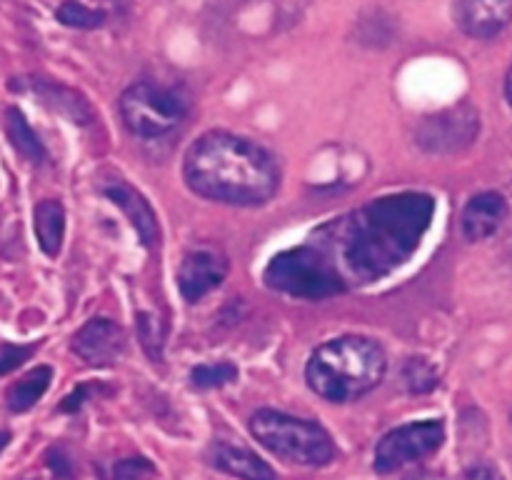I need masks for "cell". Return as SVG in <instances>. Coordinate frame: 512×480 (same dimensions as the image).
Wrapping results in <instances>:
<instances>
[{
  "label": "cell",
  "instance_id": "1",
  "mask_svg": "<svg viewBox=\"0 0 512 480\" xmlns=\"http://www.w3.org/2000/svg\"><path fill=\"white\" fill-rule=\"evenodd\" d=\"M435 200L428 193H398L370 200L338 225L340 258L360 283L395 273L430 230Z\"/></svg>",
  "mask_w": 512,
  "mask_h": 480
},
{
  "label": "cell",
  "instance_id": "2",
  "mask_svg": "<svg viewBox=\"0 0 512 480\" xmlns=\"http://www.w3.org/2000/svg\"><path fill=\"white\" fill-rule=\"evenodd\" d=\"M183 178L200 198L253 208L275 198L280 165L255 140L228 130H210L185 153Z\"/></svg>",
  "mask_w": 512,
  "mask_h": 480
},
{
  "label": "cell",
  "instance_id": "3",
  "mask_svg": "<svg viewBox=\"0 0 512 480\" xmlns=\"http://www.w3.org/2000/svg\"><path fill=\"white\" fill-rule=\"evenodd\" d=\"M388 370L380 343L365 335H340L310 355L305 380L320 398L330 403H350L378 388Z\"/></svg>",
  "mask_w": 512,
  "mask_h": 480
},
{
  "label": "cell",
  "instance_id": "4",
  "mask_svg": "<svg viewBox=\"0 0 512 480\" xmlns=\"http://www.w3.org/2000/svg\"><path fill=\"white\" fill-rule=\"evenodd\" d=\"M250 433L263 448L295 465H328L335 458V445L328 430L313 420L295 418L280 410L263 408L250 418Z\"/></svg>",
  "mask_w": 512,
  "mask_h": 480
},
{
  "label": "cell",
  "instance_id": "5",
  "mask_svg": "<svg viewBox=\"0 0 512 480\" xmlns=\"http://www.w3.org/2000/svg\"><path fill=\"white\" fill-rule=\"evenodd\" d=\"M263 278L278 293L305 300H325L348 290L335 265L320 250L308 248V245L275 255L265 268Z\"/></svg>",
  "mask_w": 512,
  "mask_h": 480
},
{
  "label": "cell",
  "instance_id": "6",
  "mask_svg": "<svg viewBox=\"0 0 512 480\" xmlns=\"http://www.w3.org/2000/svg\"><path fill=\"white\" fill-rule=\"evenodd\" d=\"M123 125L143 140L163 138L180 128L188 115V103L175 90L155 83H133L118 100Z\"/></svg>",
  "mask_w": 512,
  "mask_h": 480
},
{
  "label": "cell",
  "instance_id": "7",
  "mask_svg": "<svg viewBox=\"0 0 512 480\" xmlns=\"http://www.w3.org/2000/svg\"><path fill=\"white\" fill-rule=\"evenodd\" d=\"M480 113L475 105L458 103L453 108L425 115L415 128V143L430 155H455L478 140Z\"/></svg>",
  "mask_w": 512,
  "mask_h": 480
},
{
  "label": "cell",
  "instance_id": "8",
  "mask_svg": "<svg viewBox=\"0 0 512 480\" xmlns=\"http://www.w3.org/2000/svg\"><path fill=\"white\" fill-rule=\"evenodd\" d=\"M445 443V425L440 420H423V423H408L390 430L375 448V470L378 473H393L403 465L423 460L433 455Z\"/></svg>",
  "mask_w": 512,
  "mask_h": 480
},
{
  "label": "cell",
  "instance_id": "9",
  "mask_svg": "<svg viewBox=\"0 0 512 480\" xmlns=\"http://www.w3.org/2000/svg\"><path fill=\"white\" fill-rule=\"evenodd\" d=\"M128 345L123 325L108 318H93L73 335V353L90 368H110L118 363Z\"/></svg>",
  "mask_w": 512,
  "mask_h": 480
},
{
  "label": "cell",
  "instance_id": "10",
  "mask_svg": "<svg viewBox=\"0 0 512 480\" xmlns=\"http://www.w3.org/2000/svg\"><path fill=\"white\" fill-rule=\"evenodd\" d=\"M228 258L218 248L200 245V248L188 250L180 260L178 268V288L188 303H198L200 298L218 288L228 275Z\"/></svg>",
  "mask_w": 512,
  "mask_h": 480
},
{
  "label": "cell",
  "instance_id": "11",
  "mask_svg": "<svg viewBox=\"0 0 512 480\" xmlns=\"http://www.w3.org/2000/svg\"><path fill=\"white\" fill-rule=\"evenodd\" d=\"M453 18L470 38H495L512 23V0H455Z\"/></svg>",
  "mask_w": 512,
  "mask_h": 480
},
{
  "label": "cell",
  "instance_id": "12",
  "mask_svg": "<svg viewBox=\"0 0 512 480\" xmlns=\"http://www.w3.org/2000/svg\"><path fill=\"white\" fill-rule=\"evenodd\" d=\"M103 195L110 200L113 205H118L120 210L125 213V218L130 220V225L138 233L140 243L145 245L148 250H153L160 240V225H158V215H155L153 205L145 200L143 193L128 185L125 180H113L110 185H105Z\"/></svg>",
  "mask_w": 512,
  "mask_h": 480
},
{
  "label": "cell",
  "instance_id": "13",
  "mask_svg": "<svg viewBox=\"0 0 512 480\" xmlns=\"http://www.w3.org/2000/svg\"><path fill=\"white\" fill-rule=\"evenodd\" d=\"M508 215V203L500 193H480L470 198L463 210V235L470 243L490 238L503 225Z\"/></svg>",
  "mask_w": 512,
  "mask_h": 480
},
{
  "label": "cell",
  "instance_id": "14",
  "mask_svg": "<svg viewBox=\"0 0 512 480\" xmlns=\"http://www.w3.org/2000/svg\"><path fill=\"white\" fill-rule=\"evenodd\" d=\"M210 465H215L223 473L235 475L240 480H275V470L265 463L263 458H258L255 453H250L248 448H240V445L230 443H215L210 445Z\"/></svg>",
  "mask_w": 512,
  "mask_h": 480
},
{
  "label": "cell",
  "instance_id": "15",
  "mask_svg": "<svg viewBox=\"0 0 512 480\" xmlns=\"http://www.w3.org/2000/svg\"><path fill=\"white\" fill-rule=\"evenodd\" d=\"M33 228L38 238L40 250L48 258H55L60 253L65 235V208L60 200H40L33 210Z\"/></svg>",
  "mask_w": 512,
  "mask_h": 480
},
{
  "label": "cell",
  "instance_id": "16",
  "mask_svg": "<svg viewBox=\"0 0 512 480\" xmlns=\"http://www.w3.org/2000/svg\"><path fill=\"white\" fill-rule=\"evenodd\" d=\"M5 133H8L10 145L23 155L28 163H45L48 158V150H45L43 140L38 138V133L33 130V125L28 123V118L23 115V110L8 108L5 110Z\"/></svg>",
  "mask_w": 512,
  "mask_h": 480
},
{
  "label": "cell",
  "instance_id": "17",
  "mask_svg": "<svg viewBox=\"0 0 512 480\" xmlns=\"http://www.w3.org/2000/svg\"><path fill=\"white\" fill-rule=\"evenodd\" d=\"M50 380H53V368H48V365H38V368H33L30 373H25L18 383L10 385L8 395H5L8 408L13 410V413H25V410H30L40 398H43L45 390L50 388Z\"/></svg>",
  "mask_w": 512,
  "mask_h": 480
},
{
  "label": "cell",
  "instance_id": "18",
  "mask_svg": "<svg viewBox=\"0 0 512 480\" xmlns=\"http://www.w3.org/2000/svg\"><path fill=\"white\" fill-rule=\"evenodd\" d=\"M400 378H403L405 388H408L410 393H415V395L430 393V390L438 388V383H440L438 370H435V365L430 363V360H425V358L405 360Z\"/></svg>",
  "mask_w": 512,
  "mask_h": 480
},
{
  "label": "cell",
  "instance_id": "19",
  "mask_svg": "<svg viewBox=\"0 0 512 480\" xmlns=\"http://www.w3.org/2000/svg\"><path fill=\"white\" fill-rule=\"evenodd\" d=\"M238 380V368L233 363H200L190 370V383L193 388L213 390Z\"/></svg>",
  "mask_w": 512,
  "mask_h": 480
},
{
  "label": "cell",
  "instance_id": "20",
  "mask_svg": "<svg viewBox=\"0 0 512 480\" xmlns=\"http://www.w3.org/2000/svg\"><path fill=\"white\" fill-rule=\"evenodd\" d=\"M55 15H58V20L63 25H68V28H80V30H93L105 23V13H100V10H93V8H85V5L78 3V0H63Z\"/></svg>",
  "mask_w": 512,
  "mask_h": 480
},
{
  "label": "cell",
  "instance_id": "21",
  "mask_svg": "<svg viewBox=\"0 0 512 480\" xmlns=\"http://www.w3.org/2000/svg\"><path fill=\"white\" fill-rule=\"evenodd\" d=\"M138 335L143 343L145 353L153 360H163V345H165V330L160 320L150 313L138 315Z\"/></svg>",
  "mask_w": 512,
  "mask_h": 480
},
{
  "label": "cell",
  "instance_id": "22",
  "mask_svg": "<svg viewBox=\"0 0 512 480\" xmlns=\"http://www.w3.org/2000/svg\"><path fill=\"white\" fill-rule=\"evenodd\" d=\"M148 475H155V465L140 455L118 460L113 468V480H145Z\"/></svg>",
  "mask_w": 512,
  "mask_h": 480
},
{
  "label": "cell",
  "instance_id": "23",
  "mask_svg": "<svg viewBox=\"0 0 512 480\" xmlns=\"http://www.w3.org/2000/svg\"><path fill=\"white\" fill-rule=\"evenodd\" d=\"M35 353V345H0V375L13 373Z\"/></svg>",
  "mask_w": 512,
  "mask_h": 480
},
{
  "label": "cell",
  "instance_id": "24",
  "mask_svg": "<svg viewBox=\"0 0 512 480\" xmlns=\"http://www.w3.org/2000/svg\"><path fill=\"white\" fill-rule=\"evenodd\" d=\"M93 385H78V388L73 390V393H68L63 398V403H60V410L63 413H78L80 408H83L85 400L90 398V393H93Z\"/></svg>",
  "mask_w": 512,
  "mask_h": 480
},
{
  "label": "cell",
  "instance_id": "25",
  "mask_svg": "<svg viewBox=\"0 0 512 480\" xmlns=\"http://www.w3.org/2000/svg\"><path fill=\"white\" fill-rule=\"evenodd\" d=\"M48 465H50V470H53L55 475H58V478H68L70 475V460L65 458L63 455V450H50L48 453Z\"/></svg>",
  "mask_w": 512,
  "mask_h": 480
},
{
  "label": "cell",
  "instance_id": "26",
  "mask_svg": "<svg viewBox=\"0 0 512 480\" xmlns=\"http://www.w3.org/2000/svg\"><path fill=\"white\" fill-rule=\"evenodd\" d=\"M465 480H503V475H500L498 468H493V465L480 463V465H473V468L468 470Z\"/></svg>",
  "mask_w": 512,
  "mask_h": 480
},
{
  "label": "cell",
  "instance_id": "27",
  "mask_svg": "<svg viewBox=\"0 0 512 480\" xmlns=\"http://www.w3.org/2000/svg\"><path fill=\"white\" fill-rule=\"evenodd\" d=\"M405 480H453V478H448L445 473H438V470H415V473H410Z\"/></svg>",
  "mask_w": 512,
  "mask_h": 480
},
{
  "label": "cell",
  "instance_id": "28",
  "mask_svg": "<svg viewBox=\"0 0 512 480\" xmlns=\"http://www.w3.org/2000/svg\"><path fill=\"white\" fill-rule=\"evenodd\" d=\"M505 95H508V103L512 105V68H510L508 78H505Z\"/></svg>",
  "mask_w": 512,
  "mask_h": 480
},
{
  "label": "cell",
  "instance_id": "29",
  "mask_svg": "<svg viewBox=\"0 0 512 480\" xmlns=\"http://www.w3.org/2000/svg\"><path fill=\"white\" fill-rule=\"evenodd\" d=\"M10 443V433H0V450Z\"/></svg>",
  "mask_w": 512,
  "mask_h": 480
}]
</instances>
